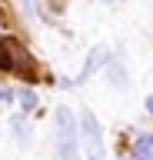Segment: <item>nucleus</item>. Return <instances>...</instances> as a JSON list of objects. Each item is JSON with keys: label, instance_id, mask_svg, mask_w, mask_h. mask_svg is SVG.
Here are the masks:
<instances>
[{"label": "nucleus", "instance_id": "1", "mask_svg": "<svg viewBox=\"0 0 153 160\" xmlns=\"http://www.w3.org/2000/svg\"><path fill=\"white\" fill-rule=\"evenodd\" d=\"M53 123H57V133H53V150H57V160H77L80 153V133H77V120L67 107H57L53 113Z\"/></svg>", "mask_w": 153, "mask_h": 160}, {"label": "nucleus", "instance_id": "2", "mask_svg": "<svg viewBox=\"0 0 153 160\" xmlns=\"http://www.w3.org/2000/svg\"><path fill=\"white\" fill-rule=\"evenodd\" d=\"M0 70H17L20 77H33V60L27 57V50L17 37H3L0 40Z\"/></svg>", "mask_w": 153, "mask_h": 160}, {"label": "nucleus", "instance_id": "3", "mask_svg": "<svg viewBox=\"0 0 153 160\" xmlns=\"http://www.w3.org/2000/svg\"><path fill=\"white\" fill-rule=\"evenodd\" d=\"M80 133H83V147L90 153V160H103V133H100V123L90 110L80 113Z\"/></svg>", "mask_w": 153, "mask_h": 160}, {"label": "nucleus", "instance_id": "4", "mask_svg": "<svg viewBox=\"0 0 153 160\" xmlns=\"http://www.w3.org/2000/svg\"><path fill=\"white\" fill-rule=\"evenodd\" d=\"M133 157L136 160H153V133H140L133 140Z\"/></svg>", "mask_w": 153, "mask_h": 160}, {"label": "nucleus", "instance_id": "5", "mask_svg": "<svg viewBox=\"0 0 153 160\" xmlns=\"http://www.w3.org/2000/svg\"><path fill=\"white\" fill-rule=\"evenodd\" d=\"M10 127H13V137H17V143H20V147H27V143H30V123H27L23 117H13V120H10Z\"/></svg>", "mask_w": 153, "mask_h": 160}, {"label": "nucleus", "instance_id": "6", "mask_svg": "<svg viewBox=\"0 0 153 160\" xmlns=\"http://www.w3.org/2000/svg\"><path fill=\"white\" fill-rule=\"evenodd\" d=\"M103 60H107V50H93V53H90V60H87V67H83V73H80V80H87L93 70L103 63Z\"/></svg>", "mask_w": 153, "mask_h": 160}, {"label": "nucleus", "instance_id": "7", "mask_svg": "<svg viewBox=\"0 0 153 160\" xmlns=\"http://www.w3.org/2000/svg\"><path fill=\"white\" fill-rule=\"evenodd\" d=\"M20 103H23V110H33L37 107V93L33 90H20Z\"/></svg>", "mask_w": 153, "mask_h": 160}, {"label": "nucleus", "instance_id": "8", "mask_svg": "<svg viewBox=\"0 0 153 160\" xmlns=\"http://www.w3.org/2000/svg\"><path fill=\"white\" fill-rule=\"evenodd\" d=\"M10 100H13V93H10L7 87H0V107H3V103H10Z\"/></svg>", "mask_w": 153, "mask_h": 160}, {"label": "nucleus", "instance_id": "9", "mask_svg": "<svg viewBox=\"0 0 153 160\" xmlns=\"http://www.w3.org/2000/svg\"><path fill=\"white\" fill-rule=\"evenodd\" d=\"M146 110H150V113H153V97H146Z\"/></svg>", "mask_w": 153, "mask_h": 160}]
</instances>
